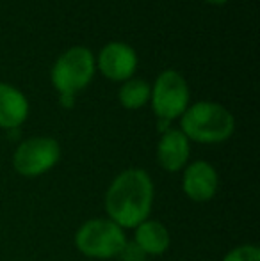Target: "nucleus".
Instances as JSON below:
<instances>
[{
  "label": "nucleus",
  "instance_id": "10",
  "mask_svg": "<svg viewBox=\"0 0 260 261\" xmlns=\"http://www.w3.org/2000/svg\"><path fill=\"white\" fill-rule=\"evenodd\" d=\"M134 242L139 245L143 252L146 256H159L170 249L171 237L170 231L164 224H160L159 220H150L146 219L145 222H141L139 226H135V237Z\"/></svg>",
  "mask_w": 260,
  "mask_h": 261
},
{
  "label": "nucleus",
  "instance_id": "9",
  "mask_svg": "<svg viewBox=\"0 0 260 261\" xmlns=\"http://www.w3.org/2000/svg\"><path fill=\"white\" fill-rule=\"evenodd\" d=\"M189 153H191L189 139L180 130L170 128L164 132L157 146V160L164 171L177 172L184 169L189 160Z\"/></svg>",
  "mask_w": 260,
  "mask_h": 261
},
{
  "label": "nucleus",
  "instance_id": "6",
  "mask_svg": "<svg viewBox=\"0 0 260 261\" xmlns=\"http://www.w3.org/2000/svg\"><path fill=\"white\" fill-rule=\"evenodd\" d=\"M153 110L162 121H171L187 110L189 89L177 71H164L157 79L152 94Z\"/></svg>",
  "mask_w": 260,
  "mask_h": 261
},
{
  "label": "nucleus",
  "instance_id": "7",
  "mask_svg": "<svg viewBox=\"0 0 260 261\" xmlns=\"http://www.w3.org/2000/svg\"><path fill=\"white\" fill-rule=\"evenodd\" d=\"M218 172L208 162L196 160L189 164L182 178V190L195 203H207L218 192Z\"/></svg>",
  "mask_w": 260,
  "mask_h": 261
},
{
  "label": "nucleus",
  "instance_id": "1",
  "mask_svg": "<svg viewBox=\"0 0 260 261\" xmlns=\"http://www.w3.org/2000/svg\"><path fill=\"white\" fill-rule=\"evenodd\" d=\"M153 204V181L143 169L120 172L105 192V212L122 229L139 226L150 217Z\"/></svg>",
  "mask_w": 260,
  "mask_h": 261
},
{
  "label": "nucleus",
  "instance_id": "13",
  "mask_svg": "<svg viewBox=\"0 0 260 261\" xmlns=\"http://www.w3.org/2000/svg\"><path fill=\"white\" fill-rule=\"evenodd\" d=\"M223 261H260V249L251 244L239 245V247L232 249L223 258Z\"/></svg>",
  "mask_w": 260,
  "mask_h": 261
},
{
  "label": "nucleus",
  "instance_id": "14",
  "mask_svg": "<svg viewBox=\"0 0 260 261\" xmlns=\"http://www.w3.org/2000/svg\"><path fill=\"white\" fill-rule=\"evenodd\" d=\"M118 258L122 261H145L146 254L139 249V245L135 242H127L122 251H120Z\"/></svg>",
  "mask_w": 260,
  "mask_h": 261
},
{
  "label": "nucleus",
  "instance_id": "11",
  "mask_svg": "<svg viewBox=\"0 0 260 261\" xmlns=\"http://www.w3.org/2000/svg\"><path fill=\"white\" fill-rule=\"evenodd\" d=\"M29 114V103L18 89L0 84V126L18 128Z\"/></svg>",
  "mask_w": 260,
  "mask_h": 261
},
{
  "label": "nucleus",
  "instance_id": "5",
  "mask_svg": "<svg viewBox=\"0 0 260 261\" xmlns=\"http://www.w3.org/2000/svg\"><path fill=\"white\" fill-rule=\"evenodd\" d=\"M94 71L93 55L84 46L69 48L52 69V82L61 94H73L87 86Z\"/></svg>",
  "mask_w": 260,
  "mask_h": 261
},
{
  "label": "nucleus",
  "instance_id": "2",
  "mask_svg": "<svg viewBox=\"0 0 260 261\" xmlns=\"http://www.w3.org/2000/svg\"><path fill=\"white\" fill-rule=\"evenodd\" d=\"M235 121L223 105L200 101L182 114V134L203 144L223 142L233 134Z\"/></svg>",
  "mask_w": 260,
  "mask_h": 261
},
{
  "label": "nucleus",
  "instance_id": "8",
  "mask_svg": "<svg viewBox=\"0 0 260 261\" xmlns=\"http://www.w3.org/2000/svg\"><path fill=\"white\" fill-rule=\"evenodd\" d=\"M135 64H137L135 52L125 43H109L100 52V59H98L102 73L112 80L130 79Z\"/></svg>",
  "mask_w": 260,
  "mask_h": 261
},
{
  "label": "nucleus",
  "instance_id": "3",
  "mask_svg": "<svg viewBox=\"0 0 260 261\" xmlns=\"http://www.w3.org/2000/svg\"><path fill=\"white\" fill-rule=\"evenodd\" d=\"M125 244V231L111 219H91L75 233L77 249L93 259L116 258Z\"/></svg>",
  "mask_w": 260,
  "mask_h": 261
},
{
  "label": "nucleus",
  "instance_id": "15",
  "mask_svg": "<svg viewBox=\"0 0 260 261\" xmlns=\"http://www.w3.org/2000/svg\"><path fill=\"white\" fill-rule=\"evenodd\" d=\"M208 2H212V4H223V2H226V0H208Z\"/></svg>",
  "mask_w": 260,
  "mask_h": 261
},
{
  "label": "nucleus",
  "instance_id": "12",
  "mask_svg": "<svg viewBox=\"0 0 260 261\" xmlns=\"http://www.w3.org/2000/svg\"><path fill=\"white\" fill-rule=\"evenodd\" d=\"M150 98V87L146 82L139 79L127 80L120 91V101L127 109H139L148 101Z\"/></svg>",
  "mask_w": 260,
  "mask_h": 261
},
{
  "label": "nucleus",
  "instance_id": "4",
  "mask_svg": "<svg viewBox=\"0 0 260 261\" xmlns=\"http://www.w3.org/2000/svg\"><path fill=\"white\" fill-rule=\"evenodd\" d=\"M61 158V146L52 137H32L23 141L13 155V167L25 178H38L49 172Z\"/></svg>",
  "mask_w": 260,
  "mask_h": 261
}]
</instances>
